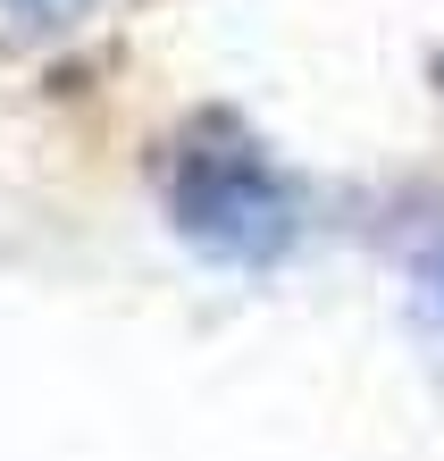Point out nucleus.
Listing matches in <instances>:
<instances>
[{
  "label": "nucleus",
  "instance_id": "obj_1",
  "mask_svg": "<svg viewBox=\"0 0 444 461\" xmlns=\"http://www.w3.org/2000/svg\"><path fill=\"white\" fill-rule=\"evenodd\" d=\"M168 210L177 227L218 260H276L294 243V194L243 134L210 126L193 134L168 168Z\"/></svg>",
  "mask_w": 444,
  "mask_h": 461
},
{
  "label": "nucleus",
  "instance_id": "obj_2",
  "mask_svg": "<svg viewBox=\"0 0 444 461\" xmlns=\"http://www.w3.org/2000/svg\"><path fill=\"white\" fill-rule=\"evenodd\" d=\"M9 17H25V25H68V17H85L93 0H0Z\"/></svg>",
  "mask_w": 444,
  "mask_h": 461
},
{
  "label": "nucleus",
  "instance_id": "obj_3",
  "mask_svg": "<svg viewBox=\"0 0 444 461\" xmlns=\"http://www.w3.org/2000/svg\"><path fill=\"white\" fill-rule=\"evenodd\" d=\"M428 294H436V311H444V235H436V260H428Z\"/></svg>",
  "mask_w": 444,
  "mask_h": 461
}]
</instances>
